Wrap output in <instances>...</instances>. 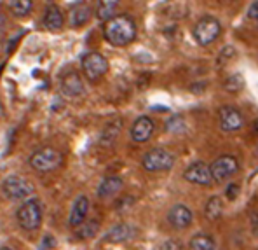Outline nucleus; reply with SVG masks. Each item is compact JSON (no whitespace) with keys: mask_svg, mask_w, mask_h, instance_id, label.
Listing matches in <instances>:
<instances>
[{"mask_svg":"<svg viewBox=\"0 0 258 250\" xmlns=\"http://www.w3.org/2000/svg\"><path fill=\"white\" fill-rule=\"evenodd\" d=\"M103 35L108 44L122 47V45L131 44L136 39V23L127 14L113 16L108 21H105Z\"/></svg>","mask_w":258,"mask_h":250,"instance_id":"nucleus-1","label":"nucleus"},{"mask_svg":"<svg viewBox=\"0 0 258 250\" xmlns=\"http://www.w3.org/2000/svg\"><path fill=\"white\" fill-rule=\"evenodd\" d=\"M63 165V154L54 147H42L35 151L30 158V166L40 173H47L58 170Z\"/></svg>","mask_w":258,"mask_h":250,"instance_id":"nucleus-2","label":"nucleus"},{"mask_svg":"<svg viewBox=\"0 0 258 250\" xmlns=\"http://www.w3.org/2000/svg\"><path fill=\"white\" fill-rule=\"evenodd\" d=\"M16 219H18V224L25 231L39 229L40 222H42V205L35 198L28 199V202H25L20 207Z\"/></svg>","mask_w":258,"mask_h":250,"instance_id":"nucleus-3","label":"nucleus"},{"mask_svg":"<svg viewBox=\"0 0 258 250\" xmlns=\"http://www.w3.org/2000/svg\"><path fill=\"white\" fill-rule=\"evenodd\" d=\"M222 33V25L215 16H203L194 26V39L201 45L213 44Z\"/></svg>","mask_w":258,"mask_h":250,"instance_id":"nucleus-4","label":"nucleus"},{"mask_svg":"<svg viewBox=\"0 0 258 250\" xmlns=\"http://www.w3.org/2000/svg\"><path fill=\"white\" fill-rule=\"evenodd\" d=\"M142 165L147 172H152V173L168 172V170H171V166L174 165V156L169 153V151L157 147V149H152L143 156Z\"/></svg>","mask_w":258,"mask_h":250,"instance_id":"nucleus-5","label":"nucleus"},{"mask_svg":"<svg viewBox=\"0 0 258 250\" xmlns=\"http://www.w3.org/2000/svg\"><path fill=\"white\" fill-rule=\"evenodd\" d=\"M35 187L30 180L21 175H9L2 182V192L9 199H25L33 194Z\"/></svg>","mask_w":258,"mask_h":250,"instance_id":"nucleus-6","label":"nucleus"},{"mask_svg":"<svg viewBox=\"0 0 258 250\" xmlns=\"http://www.w3.org/2000/svg\"><path fill=\"white\" fill-rule=\"evenodd\" d=\"M82 72L91 82H96L108 72V62L103 55L91 51L82 56Z\"/></svg>","mask_w":258,"mask_h":250,"instance_id":"nucleus-7","label":"nucleus"},{"mask_svg":"<svg viewBox=\"0 0 258 250\" xmlns=\"http://www.w3.org/2000/svg\"><path fill=\"white\" fill-rule=\"evenodd\" d=\"M211 170V177H213L215 182H225L229 180L232 175H236L239 170V163L237 159L230 154H223L218 159H215L210 166Z\"/></svg>","mask_w":258,"mask_h":250,"instance_id":"nucleus-8","label":"nucleus"},{"mask_svg":"<svg viewBox=\"0 0 258 250\" xmlns=\"http://www.w3.org/2000/svg\"><path fill=\"white\" fill-rule=\"evenodd\" d=\"M218 123L222 131L236 133V131L242 130V126H244V117H242L239 109L232 107V105H223L218 111Z\"/></svg>","mask_w":258,"mask_h":250,"instance_id":"nucleus-9","label":"nucleus"},{"mask_svg":"<svg viewBox=\"0 0 258 250\" xmlns=\"http://www.w3.org/2000/svg\"><path fill=\"white\" fill-rule=\"evenodd\" d=\"M183 177H185V180L192 182V184H197V185H211V182H213L210 166L204 161H196V163H192V165H188Z\"/></svg>","mask_w":258,"mask_h":250,"instance_id":"nucleus-10","label":"nucleus"},{"mask_svg":"<svg viewBox=\"0 0 258 250\" xmlns=\"http://www.w3.org/2000/svg\"><path fill=\"white\" fill-rule=\"evenodd\" d=\"M194 214L188 207L185 205H174L168 214V222L171 224L174 229H185L192 224Z\"/></svg>","mask_w":258,"mask_h":250,"instance_id":"nucleus-11","label":"nucleus"},{"mask_svg":"<svg viewBox=\"0 0 258 250\" xmlns=\"http://www.w3.org/2000/svg\"><path fill=\"white\" fill-rule=\"evenodd\" d=\"M154 121L150 119L149 116H142L133 123V128H131V138L138 143H143L150 138L152 133H154Z\"/></svg>","mask_w":258,"mask_h":250,"instance_id":"nucleus-12","label":"nucleus"},{"mask_svg":"<svg viewBox=\"0 0 258 250\" xmlns=\"http://www.w3.org/2000/svg\"><path fill=\"white\" fill-rule=\"evenodd\" d=\"M61 91L67 96H81L84 93V82H82L81 75L75 70H70L61 77Z\"/></svg>","mask_w":258,"mask_h":250,"instance_id":"nucleus-13","label":"nucleus"},{"mask_svg":"<svg viewBox=\"0 0 258 250\" xmlns=\"http://www.w3.org/2000/svg\"><path fill=\"white\" fill-rule=\"evenodd\" d=\"M91 18V7L86 2H77L72 6L70 14H68V23L72 28H81L84 26Z\"/></svg>","mask_w":258,"mask_h":250,"instance_id":"nucleus-14","label":"nucleus"},{"mask_svg":"<svg viewBox=\"0 0 258 250\" xmlns=\"http://www.w3.org/2000/svg\"><path fill=\"white\" fill-rule=\"evenodd\" d=\"M87 212H89V199H87V196H79V198L75 199L74 207H72V212H70V219H68L70 226L79 227L81 224H84Z\"/></svg>","mask_w":258,"mask_h":250,"instance_id":"nucleus-15","label":"nucleus"},{"mask_svg":"<svg viewBox=\"0 0 258 250\" xmlns=\"http://www.w3.org/2000/svg\"><path fill=\"white\" fill-rule=\"evenodd\" d=\"M63 25H64V18L61 9L56 6H49L44 14V26L47 30H51V32H56V30H61Z\"/></svg>","mask_w":258,"mask_h":250,"instance_id":"nucleus-16","label":"nucleus"},{"mask_svg":"<svg viewBox=\"0 0 258 250\" xmlns=\"http://www.w3.org/2000/svg\"><path fill=\"white\" fill-rule=\"evenodd\" d=\"M120 189H122V179L120 177H107V179L101 180L100 187H98V196L101 199L113 198Z\"/></svg>","mask_w":258,"mask_h":250,"instance_id":"nucleus-17","label":"nucleus"},{"mask_svg":"<svg viewBox=\"0 0 258 250\" xmlns=\"http://www.w3.org/2000/svg\"><path fill=\"white\" fill-rule=\"evenodd\" d=\"M135 236V227L129 224H117L107 233L105 240L112 241V243H119V241H127Z\"/></svg>","mask_w":258,"mask_h":250,"instance_id":"nucleus-18","label":"nucleus"},{"mask_svg":"<svg viewBox=\"0 0 258 250\" xmlns=\"http://www.w3.org/2000/svg\"><path fill=\"white\" fill-rule=\"evenodd\" d=\"M120 0H98L96 6V16L101 21H108L110 18L115 16L117 7H119Z\"/></svg>","mask_w":258,"mask_h":250,"instance_id":"nucleus-19","label":"nucleus"},{"mask_svg":"<svg viewBox=\"0 0 258 250\" xmlns=\"http://www.w3.org/2000/svg\"><path fill=\"white\" fill-rule=\"evenodd\" d=\"M188 250H215V240L213 236L206 233H199L190 240Z\"/></svg>","mask_w":258,"mask_h":250,"instance_id":"nucleus-20","label":"nucleus"},{"mask_svg":"<svg viewBox=\"0 0 258 250\" xmlns=\"http://www.w3.org/2000/svg\"><path fill=\"white\" fill-rule=\"evenodd\" d=\"M222 214H223L222 199H220L218 196H211L206 203V217L210 219V221H216V219L222 217Z\"/></svg>","mask_w":258,"mask_h":250,"instance_id":"nucleus-21","label":"nucleus"},{"mask_svg":"<svg viewBox=\"0 0 258 250\" xmlns=\"http://www.w3.org/2000/svg\"><path fill=\"white\" fill-rule=\"evenodd\" d=\"M120 121L117 119V121H113V123H110L107 128L103 130V135H101V143L103 145H112L113 142H115V138H117V135L120 133Z\"/></svg>","mask_w":258,"mask_h":250,"instance_id":"nucleus-22","label":"nucleus"},{"mask_svg":"<svg viewBox=\"0 0 258 250\" xmlns=\"http://www.w3.org/2000/svg\"><path fill=\"white\" fill-rule=\"evenodd\" d=\"M98 229H100V222L98 221H89L86 222L84 226H79L77 233H75V236L79 238V240H87V238H93L94 234L98 233Z\"/></svg>","mask_w":258,"mask_h":250,"instance_id":"nucleus-23","label":"nucleus"},{"mask_svg":"<svg viewBox=\"0 0 258 250\" xmlns=\"http://www.w3.org/2000/svg\"><path fill=\"white\" fill-rule=\"evenodd\" d=\"M33 7V0H13L11 2V11L14 13V16H26V14L32 11Z\"/></svg>","mask_w":258,"mask_h":250,"instance_id":"nucleus-24","label":"nucleus"},{"mask_svg":"<svg viewBox=\"0 0 258 250\" xmlns=\"http://www.w3.org/2000/svg\"><path fill=\"white\" fill-rule=\"evenodd\" d=\"M223 86H225V89L230 91V93H239V91L244 88V77H242L241 74H232L230 77L225 79Z\"/></svg>","mask_w":258,"mask_h":250,"instance_id":"nucleus-25","label":"nucleus"},{"mask_svg":"<svg viewBox=\"0 0 258 250\" xmlns=\"http://www.w3.org/2000/svg\"><path fill=\"white\" fill-rule=\"evenodd\" d=\"M166 130L169 131V133H181V131H185V121L181 116H173L171 119L166 123Z\"/></svg>","mask_w":258,"mask_h":250,"instance_id":"nucleus-26","label":"nucleus"},{"mask_svg":"<svg viewBox=\"0 0 258 250\" xmlns=\"http://www.w3.org/2000/svg\"><path fill=\"white\" fill-rule=\"evenodd\" d=\"M232 56H236V49H234L232 45H227V47L223 49L222 53H220L218 58H216V65H218V67H225L227 63L232 60Z\"/></svg>","mask_w":258,"mask_h":250,"instance_id":"nucleus-27","label":"nucleus"},{"mask_svg":"<svg viewBox=\"0 0 258 250\" xmlns=\"http://www.w3.org/2000/svg\"><path fill=\"white\" fill-rule=\"evenodd\" d=\"M239 194V185L237 184H230L229 187H227V198L229 199H236Z\"/></svg>","mask_w":258,"mask_h":250,"instance_id":"nucleus-28","label":"nucleus"},{"mask_svg":"<svg viewBox=\"0 0 258 250\" xmlns=\"http://www.w3.org/2000/svg\"><path fill=\"white\" fill-rule=\"evenodd\" d=\"M248 18H249V20H258V0H256V2H253L251 6H249Z\"/></svg>","mask_w":258,"mask_h":250,"instance_id":"nucleus-29","label":"nucleus"},{"mask_svg":"<svg viewBox=\"0 0 258 250\" xmlns=\"http://www.w3.org/2000/svg\"><path fill=\"white\" fill-rule=\"evenodd\" d=\"M4 25H6V16L0 13V26H4Z\"/></svg>","mask_w":258,"mask_h":250,"instance_id":"nucleus-30","label":"nucleus"},{"mask_svg":"<svg viewBox=\"0 0 258 250\" xmlns=\"http://www.w3.org/2000/svg\"><path fill=\"white\" fill-rule=\"evenodd\" d=\"M2 116H4V105L0 104V119H2Z\"/></svg>","mask_w":258,"mask_h":250,"instance_id":"nucleus-31","label":"nucleus"},{"mask_svg":"<svg viewBox=\"0 0 258 250\" xmlns=\"http://www.w3.org/2000/svg\"><path fill=\"white\" fill-rule=\"evenodd\" d=\"M0 250H13V248H9V247H2Z\"/></svg>","mask_w":258,"mask_h":250,"instance_id":"nucleus-32","label":"nucleus"},{"mask_svg":"<svg viewBox=\"0 0 258 250\" xmlns=\"http://www.w3.org/2000/svg\"><path fill=\"white\" fill-rule=\"evenodd\" d=\"M256 23H258V20H256Z\"/></svg>","mask_w":258,"mask_h":250,"instance_id":"nucleus-33","label":"nucleus"}]
</instances>
